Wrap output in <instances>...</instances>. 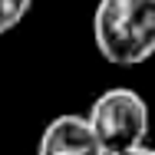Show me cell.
Returning a JSON list of instances; mask_svg holds the SVG:
<instances>
[{
  "instance_id": "2",
  "label": "cell",
  "mask_w": 155,
  "mask_h": 155,
  "mask_svg": "<svg viewBox=\"0 0 155 155\" xmlns=\"http://www.w3.org/2000/svg\"><path fill=\"white\" fill-rule=\"evenodd\" d=\"M86 119L109 155L135 149L149 139V102L135 89H125V86H116V89H106L102 96H96Z\"/></svg>"
},
{
  "instance_id": "3",
  "label": "cell",
  "mask_w": 155,
  "mask_h": 155,
  "mask_svg": "<svg viewBox=\"0 0 155 155\" xmlns=\"http://www.w3.org/2000/svg\"><path fill=\"white\" fill-rule=\"evenodd\" d=\"M36 155H109V152L102 149L86 116L63 112L56 119H50V125L43 129Z\"/></svg>"
},
{
  "instance_id": "4",
  "label": "cell",
  "mask_w": 155,
  "mask_h": 155,
  "mask_svg": "<svg viewBox=\"0 0 155 155\" xmlns=\"http://www.w3.org/2000/svg\"><path fill=\"white\" fill-rule=\"evenodd\" d=\"M30 3H33V0H0V36L10 33L23 17H27Z\"/></svg>"
},
{
  "instance_id": "1",
  "label": "cell",
  "mask_w": 155,
  "mask_h": 155,
  "mask_svg": "<svg viewBox=\"0 0 155 155\" xmlns=\"http://www.w3.org/2000/svg\"><path fill=\"white\" fill-rule=\"evenodd\" d=\"M93 40L102 60L139 66L155 56V0H99Z\"/></svg>"
},
{
  "instance_id": "5",
  "label": "cell",
  "mask_w": 155,
  "mask_h": 155,
  "mask_svg": "<svg viewBox=\"0 0 155 155\" xmlns=\"http://www.w3.org/2000/svg\"><path fill=\"white\" fill-rule=\"evenodd\" d=\"M116 155H155V149L142 142V145H135V149H125V152H116Z\"/></svg>"
}]
</instances>
